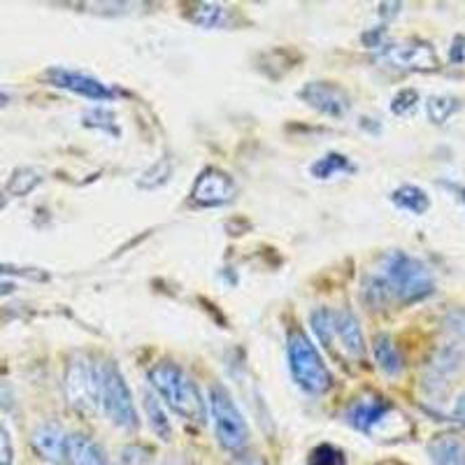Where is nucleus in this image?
<instances>
[{
  "mask_svg": "<svg viewBox=\"0 0 465 465\" xmlns=\"http://www.w3.org/2000/svg\"><path fill=\"white\" fill-rule=\"evenodd\" d=\"M451 323H454V328H459L460 333L465 335V314H454Z\"/></svg>",
  "mask_w": 465,
  "mask_h": 465,
  "instance_id": "72a5a7b5",
  "label": "nucleus"
},
{
  "mask_svg": "<svg viewBox=\"0 0 465 465\" xmlns=\"http://www.w3.org/2000/svg\"><path fill=\"white\" fill-rule=\"evenodd\" d=\"M0 275H16V277H26V280L35 282H47L49 275L40 268H19V265H0Z\"/></svg>",
  "mask_w": 465,
  "mask_h": 465,
  "instance_id": "a878e982",
  "label": "nucleus"
},
{
  "mask_svg": "<svg viewBox=\"0 0 465 465\" xmlns=\"http://www.w3.org/2000/svg\"><path fill=\"white\" fill-rule=\"evenodd\" d=\"M43 184V174L37 173L35 168H16L15 173H12V177L7 180V193L15 198H24L28 196V193H33V191L37 189V186Z\"/></svg>",
  "mask_w": 465,
  "mask_h": 465,
  "instance_id": "aec40b11",
  "label": "nucleus"
},
{
  "mask_svg": "<svg viewBox=\"0 0 465 465\" xmlns=\"http://www.w3.org/2000/svg\"><path fill=\"white\" fill-rule=\"evenodd\" d=\"M98 371V407L101 412L114 423L116 429L133 430L140 429L138 407L133 402V393L126 384V377L119 371L114 361H101L95 363Z\"/></svg>",
  "mask_w": 465,
  "mask_h": 465,
  "instance_id": "7ed1b4c3",
  "label": "nucleus"
},
{
  "mask_svg": "<svg viewBox=\"0 0 465 465\" xmlns=\"http://www.w3.org/2000/svg\"><path fill=\"white\" fill-rule=\"evenodd\" d=\"M47 82L56 89H65L70 94H77L82 98H89L95 103H110L114 101L116 91L112 89L105 82L95 80L91 74L80 73V70H68V68H49L45 73Z\"/></svg>",
  "mask_w": 465,
  "mask_h": 465,
  "instance_id": "9d476101",
  "label": "nucleus"
},
{
  "mask_svg": "<svg viewBox=\"0 0 465 465\" xmlns=\"http://www.w3.org/2000/svg\"><path fill=\"white\" fill-rule=\"evenodd\" d=\"M65 440H68V433H65L58 423L47 421L40 423L35 430H33V450L43 460L54 465H65Z\"/></svg>",
  "mask_w": 465,
  "mask_h": 465,
  "instance_id": "ddd939ff",
  "label": "nucleus"
},
{
  "mask_svg": "<svg viewBox=\"0 0 465 465\" xmlns=\"http://www.w3.org/2000/svg\"><path fill=\"white\" fill-rule=\"evenodd\" d=\"M86 116H91V119H98V122L94 124H86L89 128H103V131H110L112 135H116V124H114V114H112L110 110H105V107H101V110H94L89 112Z\"/></svg>",
  "mask_w": 465,
  "mask_h": 465,
  "instance_id": "bb28decb",
  "label": "nucleus"
},
{
  "mask_svg": "<svg viewBox=\"0 0 465 465\" xmlns=\"http://www.w3.org/2000/svg\"><path fill=\"white\" fill-rule=\"evenodd\" d=\"M307 465H347V454L340 447H335V444L323 442L310 451Z\"/></svg>",
  "mask_w": 465,
  "mask_h": 465,
  "instance_id": "b1692460",
  "label": "nucleus"
},
{
  "mask_svg": "<svg viewBox=\"0 0 465 465\" xmlns=\"http://www.w3.org/2000/svg\"><path fill=\"white\" fill-rule=\"evenodd\" d=\"M444 186H447V189L454 191L456 198H459V201L463 203V205H465V186H459V184H447V182H444Z\"/></svg>",
  "mask_w": 465,
  "mask_h": 465,
  "instance_id": "473e14b6",
  "label": "nucleus"
},
{
  "mask_svg": "<svg viewBox=\"0 0 465 465\" xmlns=\"http://www.w3.org/2000/svg\"><path fill=\"white\" fill-rule=\"evenodd\" d=\"M433 289L435 282L426 263L405 252H389L381 259L380 272L371 275L365 282L363 296L371 305L381 307L391 301H423L433 293Z\"/></svg>",
  "mask_w": 465,
  "mask_h": 465,
  "instance_id": "f257e3e1",
  "label": "nucleus"
},
{
  "mask_svg": "<svg viewBox=\"0 0 465 465\" xmlns=\"http://www.w3.org/2000/svg\"><path fill=\"white\" fill-rule=\"evenodd\" d=\"M144 447H140V444H131V447H126V450H122V463L124 465H131V460H135L133 465H144L147 460L140 459L138 454H143Z\"/></svg>",
  "mask_w": 465,
  "mask_h": 465,
  "instance_id": "c85d7f7f",
  "label": "nucleus"
},
{
  "mask_svg": "<svg viewBox=\"0 0 465 465\" xmlns=\"http://www.w3.org/2000/svg\"><path fill=\"white\" fill-rule=\"evenodd\" d=\"M286 359L293 381L310 396H322L333 386V375L323 363L319 349L302 331H291L286 338Z\"/></svg>",
  "mask_w": 465,
  "mask_h": 465,
  "instance_id": "20e7f679",
  "label": "nucleus"
},
{
  "mask_svg": "<svg viewBox=\"0 0 465 465\" xmlns=\"http://www.w3.org/2000/svg\"><path fill=\"white\" fill-rule=\"evenodd\" d=\"M391 203L402 212H410V214H426L430 207L429 193L414 184H402L398 186L391 193Z\"/></svg>",
  "mask_w": 465,
  "mask_h": 465,
  "instance_id": "dca6fc26",
  "label": "nucleus"
},
{
  "mask_svg": "<svg viewBox=\"0 0 465 465\" xmlns=\"http://www.w3.org/2000/svg\"><path fill=\"white\" fill-rule=\"evenodd\" d=\"M65 465H112L110 456L91 435L68 433L65 440Z\"/></svg>",
  "mask_w": 465,
  "mask_h": 465,
  "instance_id": "4468645a",
  "label": "nucleus"
},
{
  "mask_svg": "<svg viewBox=\"0 0 465 465\" xmlns=\"http://www.w3.org/2000/svg\"><path fill=\"white\" fill-rule=\"evenodd\" d=\"M393 407L386 398L380 396H361L359 401H354L347 410V423L351 429H356L359 433H375L377 426L384 423V419L389 417Z\"/></svg>",
  "mask_w": 465,
  "mask_h": 465,
  "instance_id": "f8f14e48",
  "label": "nucleus"
},
{
  "mask_svg": "<svg viewBox=\"0 0 465 465\" xmlns=\"http://www.w3.org/2000/svg\"><path fill=\"white\" fill-rule=\"evenodd\" d=\"M372 351H375V359L377 365L381 368V372L386 375H401L402 371V359H401V351L398 347L393 344V340L389 335H377L375 344H372Z\"/></svg>",
  "mask_w": 465,
  "mask_h": 465,
  "instance_id": "a211bd4d",
  "label": "nucleus"
},
{
  "mask_svg": "<svg viewBox=\"0 0 465 465\" xmlns=\"http://www.w3.org/2000/svg\"><path fill=\"white\" fill-rule=\"evenodd\" d=\"M298 98L319 114L333 116V119H342L351 110V95L335 82H307L298 91Z\"/></svg>",
  "mask_w": 465,
  "mask_h": 465,
  "instance_id": "9b49d317",
  "label": "nucleus"
},
{
  "mask_svg": "<svg viewBox=\"0 0 465 465\" xmlns=\"http://www.w3.org/2000/svg\"><path fill=\"white\" fill-rule=\"evenodd\" d=\"M460 110V101L454 95H430L426 101V116L433 124L450 122L451 116Z\"/></svg>",
  "mask_w": 465,
  "mask_h": 465,
  "instance_id": "5701e85b",
  "label": "nucleus"
},
{
  "mask_svg": "<svg viewBox=\"0 0 465 465\" xmlns=\"http://www.w3.org/2000/svg\"><path fill=\"white\" fill-rule=\"evenodd\" d=\"M419 105V94L414 89H402L401 94H396V98L391 101V112L398 116L412 114Z\"/></svg>",
  "mask_w": 465,
  "mask_h": 465,
  "instance_id": "393cba45",
  "label": "nucleus"
},
{
  "mask_svg": "<svg viewBox=\"0 0 465 465\" xmlns=\"http://www.w3.org/2000/svg\"><path fill=\"white\" fill-rule=\"evenodd\" d=\"M15 291H16V284H15V282L3 280V277H0V296H12V293H15Z\"/></svg>",
  "mask_w": 465,
  "mask_h": 465,
  "instance_id": "2f4dec72",
  "label": "nucleus"
},
{
  "mask_svg": "<svg viewBox=\"0 0 465 465\" xmlns=\"http://www.w3.org/2000/svg\"><path fill=\"white\" fill-rule=\"evenodd\" d=\"M454 419L459 423H463L465 426V393L463 396L459 398V401H456V407H454Z\"/></svg>",
  "mask_w": 465,
  "mask_h": 465,
  "instance_id": "7c9ffc66",
  "label": "nucleus"
},
{
  "mask_svg": "<svg viewBox=\"0 0 465 465\" xmlns=\"http://www.w3.org/2000/svg\"><path fill=\"white\" fill-rule=\"evenodd\" d=\"M191 24H196L201 28H219L226 19V7L219 3H196L186 12Z\"/></svg>",
  "mask_w": 465,
  "mask_h": 465,
  "instance_id": "412c9836",
  "label": "nucleus"
},
{
  "mask_svg": "<svg viewBox=\"0 0 465 465\" xmlns=\"http://www.w3.org/2000/svg\"><path fill=\"white\" fill-rule=\"evenodd\" d=\"M15 463V447H12L10 433L0 426V465Z\"/></svg>",
  "mask_w": 465,
  "mask_h": 465,
  "instance_id": "cd10ccee",
  "label": "nucleus"
},
{
  "mask_svg": "<svg viewBox=\"0 0 465 465\" xmlns=\"http://www.w3.org/2000/svg\"><path fill=\"white\" fill-rule=\"evenodd\" d=\"M310 173H312L314 180H333L335 174L356 173V165L351 163V159L344 156V153L331 152L326 153V156H322V159L314 161V163L310 165Z\"/></svg>",
  "mask_w": 465,
  "mask_h": 465,
  "instance_id": "f3484780",
  "label": "nucleus"
},
{
  "mask_svg": "<svg viewBox=\"0 0 465 465\" xmlns=\"http://www.w3.org/2000/svg\"><path fill=\"white\" fill-rule=\"evenodd\" d=\"M65 398L77 412H94L98 407V371L95 363L80 356L65 368Z\"/></svg>",
  "mask_w": 465,
  "mask_h": 465,
  "instance_id": "0eeeda50",
  "label": "nucleus"
},
{
  "mask_svg": "<svg viewBox=\"0 0 465 465\" xmlns=\"http://www.w3.org/2000/svg\"><path fill=\"white\" fill-rule=\"evenodd\" d=\"M232 465H265V460L261 459V456L247 454V456H238V459H235V463H232Z\"/></svg>",
  "mask_w": 465,
  "mask_h": 465,
  "instance_id": "c756f323",
  "label": "nucleus"
},
{
  "mask_svg": "<svg viewBox=\"0 0 465 465\" xmlns=\"http://www.w3.org/2000/svg\"><path fill=\"white\" fill-rule=\"evenodd\" d=\"M144 414H147V421L149 426H152V430L156 435H159L161 440H165L168 442L170 438H173V426H170L168 417H165V410L161 407V401L156 393L147 391L144 393Z\"/></svg>",
  "mask_w": 465,
  "mask_h": 465,
  "instance_id": "6ab92c4d",
  "label": "nucleus"
},
{
  "mask_svg": "<svg viewBox=\"0 0 465 465\" xmlns=\"http://www.w3.org/2000/svg\"><path fill=\"white\" fill-rule=\"evenodd\" d=\"M312 331L322 344L331 351L342 349V354L349 359L361 361L365 356V338L361 331V323L349 310H328V307H319L314 310L312 317Z\"/></svg>",
  "mask_w": 465,
  "mask_h": 465,
  "instance_id": "39448f33",
  "label": "nucleus"
},
{
  "mask_svg": "<svg viewBox=\"0 0 465 465\" xmlns=\"http://www.w3.org/2000/svg\"><path fill=\"white\" fill-rule=\"evenodd\" d=\"M210 412L219 444L231 454H242L247 450L252 433H249V426L240 412V407L235 405L223 384L210 386Z\"/></svg>",
  "mask_w": 465,
  "mask_h": 465,
  "instance_id": "423d86ee",
  "label": "nucleus"
},
{
  "mask_svg": "<svg viewBox=\"0 0 465 465\" xmlns=\"http://www.w3.org/2000/svg\"><path fill=\"white\" fill-rule=\"evenodd\" d=\"M149 384L156 391V396L163 398L165 405L173 410L177 417L186 419L191 423H205L207 405L203 401L201 386L196 380L173 361H159L149 368Z\"/></svg>",
  "mask_w": 465,
  "mask_h": 465,
  "instance_id": "f03ea898",
  "label": "nucleus"
},
{
  "mask_svg": "<svg viewBox=\"0 0 465 465\" xmlns=\"http://www.w3.org/2000/svg\"><path fill=\"white\" fill-rule=\"evenodd\" d=\"M429 456L435 465H465V442L459 435H438L430 440Z\"/></svg>",
  "mask_w": 465,
  "mask_h": 465,
  "instance_id": "2eb2a0df",
  "label": "nucleus"
},
{
  "mask_svg": "<svg viewBox=\"0 0 465 465\" xmlns=\"http://www.w3.org/2000/svg\"><path fill=\"white\" fill-rule=\"evenodd\" d=\"M10 103H12V95L5 94V91H0V110L10 105Z\"/></svg>",
  "mask_w": 465,
  "mask_h": 465,
  "instance_id": "f704fd0d",
  "label": "nucleus"
},
{
  "mask_svg": "<svg viewBox=\"0 0 465 465\" xmlns=\"http://www.w3.org/2000/svg\"><path fill=\"white\" fill-rule=\"evenodd\" d=\"M7 205V196L5 193H3V191H0V210H3V207Z\"/></svg>",
  "mask_w": 465,
  "mask_h": 465,
  "instance_id": "c9c22d12",
  "label": "nucleus"
},
{
  "mask_svg": "<svg viewBox=\"0 0 465 465\" xmlns=\"http://www.w3.org/2000/svg\"><path fill=\"white\" fill-rule=\"evenodd\" d=\"M235 196H238V184L231 174L219 168L203 170L191 191V201L198 207H223L235 201Z\"/></svg>",
  "mask_w": 465,
  "mask_h": 465,
  "instance_id": "1a4fd4ad",
  "label": "nucleus"
},
{
  "mask_svg": "<svg viewBox=\"0 0 465 465\" xmlns=\"http://www.w3.org/2000/svg\"><path fill=\"white\" fill-rule=\"evenodd\" d=\"M377 61L396 70H438L440 58L435 49L423 40H405L380 47Z\"/></svg>",
  "mask_w": 465,
  "mask_h": 465,
  "instance_id": "6e6552de",
  "label": "nucleus"
},
{
  "mask_svg": "<svg viewBox=\"0 0 465 465\" xmlns=\"http://www.w3.org/2000/svg\"><path fill=\"white\" fill-rule=\"evenodd\" d=\"M173 168H174L173 159H168V156H163V159H159V161H153V163L149 165L143 174H140L138 186L144 191L159 189V186H163L165 182L173 177Z\"/></svg>",
  "mask_w": 465,
  "mask_h": 465,
  "instance_id": "4be33fe9",
  "label": "nucleus"
}]
</instances>
